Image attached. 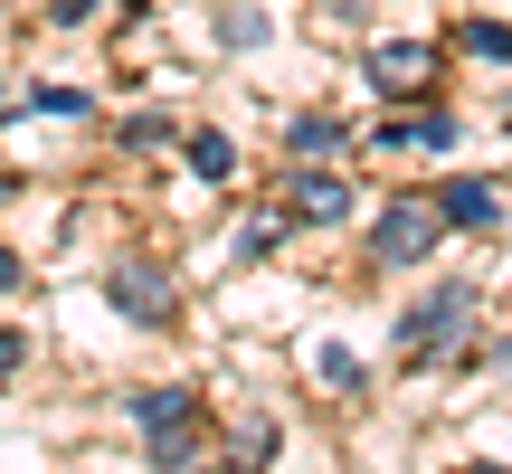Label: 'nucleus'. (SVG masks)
Listing matches in <instances>:
<instances>
[{"instance_id": "f257e3e1", "label": "nucleus", "mask_w": 512, "mask_h": 474, "mask_svg": "<svg viewBox=\"0 0 512 474\" xmlns=\"http://www.w3.org/2000/svg\"><path fill=\"white\" fill-rule=\"evenodd\" d=\"M105 304L124 313V323H171V313H181V275H171L162 256H114L105 266Z\"/></svg>"}, {"instance_id": "f03ea898", "label": "nucleus", "mask_w": 512, "mask_h": 474, "mask_svg": "<svg viewBox=\"0 0 512 474\" xmlns=\"http://www.w3.org/2000/svg\"><path fill=\"white\" fill-rule=\"evenodd\" d=\"M465 323H475V285H437V294H418L399 313V351L408 361H437V351H456Z\"/></svg>"}, {"instance_id": "7ed1b4c3", "label": "nucleus", "mask_w": 512, "mask_h": 474, "mask_svg": "<svg viewBox=\"0 0 512 474\" xmlns=\"http://www.w3.org/2000/svg\"><path fill=\"white\" fill-rule=\"evenodd\" d=\"M437 237H446V209L437 200H389L380 228H370V256H380V266H418Z\"/></svg>"}, {"instance_id": "20e7f679", "label": "nucleus", "mask_w": 512, "mask_h": 474, "mask_svg": "<svg viewBox=\"0 0 512 474\" xmlns=\"http://www.w3.org/2000/svg\"><path fill=\"white\" fill-rule=\"evenodd\" d=\"M294 219H304V228H342L351 219V181H332V171H294Z\"/></svg>"}, {"instance_id": "39448f33", "label": "nucleus", "mask_w": 512, "mask_h": 474, "mask_svg": "<svg viewBox=\"0 0 512 474\" xmlns=\"http://www.w3.org/2000/svg\"><path fill=\"white\" fill-rule=\"evenodd\" d=\"M152 474H209L200 418H181V427H152Z\"/></svg>"}, {"instance_id": "423d86ee", "label": "nucleus", "mask_w": 512, "mask_h": 474, "mask_svg": "<svg viewBox=\"0 0 512 474\" xmlns=\"http://www.w3.org/2000/svg\"><path fill=\"white\" fill-rule=\"evenodd\" d=\"M437 209H446V228H494V219H503L494 181H446V190H437Z\"/></svg>"}, {"instance_id": "0eeeda50", "label": "nucleus", "mask_w": 512, "mask_h": 474, "mask_svg": "<svg viewBox=\"0 0 512 474\" xmlns=\"http://www.w3.org/2000/svg\"><path fill=\"white\" fill-rule=\"evenodd\" d=\"M181 418H200V399H190V389H143V399H133V427H181Z\"/></svg>"}, {"instance_id": "6e6552de", "label": "nucleus", "mask_w": 512, "mask_h": 474, "mask_svg": "<svg viewBox=\"0 0 512 474\" xmlns=\"http://www.w3.org/2000/svg\"><path fill=\"white\" fill-rule=\"evenodd\" d=\"M266 456H275V418H247L228 437V474H266Z\"/></svg>"}, {"instance_id": "1a4fd4ad", "label": "nucleus", "mask_w": 512, "mask_h": 474, "mask_svg": "<svg viewBox=\"0 0 512 474\" xmlns=\"http://www.w3.org/2000/svg\"><path fill=\"white\" fill-rule=\"evenodd\" d=\"M190 171H200V181H228V171H238V143H228L219 124H200L190 133Z\"/></svg>"}, {"instance_id": "9d476101", "label": "nucleus", "mask_w": 512, "mask_h": 474, "mask_svg": "<svg viewBox=\"0 0 512 474\" xmlns=\"http://www.w3.org/2000/svg\"><path fill=\"white\" fill-rule=\"evenodd\" d=\"M456 48H465V57H484V67H512V29H503V19H465Z\"/></svg>"}, {"instance_id": "9b49d317", "label": "nucleus", "mask_w": 512, "mask_h": 474, "mask_svg": "<svg viewBox=\"0 0 512 474\" xmlns=\"http://www.w3.org/2000/svg\"><path fill=\"white\" fill-rule=\"evenodd\" d=\"M285 143L304 152V162H313V152H342V114H294V133H285Z\"/></svg>"}, {"instance_id": "f8f14e48", "label": "nucleus", "mask_w": 512, "mask_h": 474, "mask_svg": "<svg viewBox=\"0 0 512 474\" xmlns=\"http://www.w3.org/2000/svg\"><path fill=\"white\" fill-rule=\"evenodd\" d=\"M370 76H380L389 95H399V86H418V76H427V48H380V57H370Z\"/></svg>"}, {"instance_id": "ddd939ff", "label": "nucleus", "mask_w": 512, "mask_h": 474, "mask_svg": "<svg viewBox=\"0 0 512 474\" xmlns=\"http://www.w3.org/2000/svg\"><path fill=\"white\" fill-rule=\"evenodd\" d=\"M313 370H323L332 389H361V361H351V351H323V361H313Z\"/></svg>"}, {"instance_id": "4468645a", "label": "nucleus", "mask_w": 512, "mask_h": 474, "mask_svg": "<svg viewBox=\"0 0 512 474\" xmlns=\"http://www.w3.org/2000/svg\"><path fill=\"white\" fill-rule=\"evenodd\" d=\"M219 29H228V48H247V38H266V10H228Z\"/></svg>"}, {"instance_id": "2eb2a0df", "label": "nucleus", "mask_w": 512, "mask_h": 474, "mask_svg": "<svg viewBox=\"0 0 512 474\" xmlns=\"http://www.w3.org/2000/svg\"><path fill=\"white\" fill-rule=\"evenodd\" d=\"M29 105H38V114H86V95H76V86H38Z\"/></svg>"}, {"instance_id": "dca6fc26", "label": "nucleus", "mask_w": 512, "mask_h": 474, "mask_svg": "<svg viewBox=\"0 0 512 474\" xmlns=\"http://www.w3.org/2000/svg\"><path fill=\"white\" fill-rule=\"evenodd\" d=\"M275 237H285V228H275V219H247V228H238V256H266V247H275Z\"/></svg>"}, {"instance_id": "f3484780", "label": "nucleus", "mask_w": 512, "mask_h": 474, "mask_svg": "<svg viewBox=\"0 0 512 474\" xmlns=\"http://www.w3.org/2000/svg\"><path fill=\"white\" fill-rule=\"evenodd\" d=\"M19 361H29V332H0V389L19 380Z\"/></svg>"}, {"instance_id": "a211bd4d", "label": "nucleus", "mask_w": 512, "mask_h": 474, "mask_svg": "<svg viewBox=\"0 0 512 474\" xmlns=\"http://www.w3.org/2000/svg\"><path fill=\"white\" fill-rule=\"evenodd\" d=\"M19 285H29V266H19V256L0 247V294H19Z\"/></svg>"}, {"instance_id": "6ab92c4d", "label": "nucleus", "mask_w": 512, "mask_h": 474, "mask_svg": "<svg viewBox=\"0 0 512 474\" xmlns=\"http://www.w3.org/2000/svg\"><path fill=\"white\" fill-rule=\"evenodd\" d=\"M456 474H503V465H456Z\"/></svg>"}, {"instance_id": "aec40b11", "label": "nucleus", "mask_w": 512, "mask_h": 474, "mask_svg": "<svg viewBox=\"0 0 512 474\" xmlns=\"http://www.w3.org/2000/svg\"><path fill=\"white\" fill-rule=\"evenodd\" d=\"M503 124H512V95H503Z\"/></svg>"}, {"instance_id": "412c9836", "label": "nucleus", "mask_w": 512, "mask_h": 474, "mask_svg": "<svg viewBox=\"0 0 512 474\" xmlns=\"http://www.w3.org/2000/svg\"><path fill=\"white\" fill-rule=\"evenodd\" d=\"M0 200H10V181H0Z\"/></svg>"}]
</instances>
